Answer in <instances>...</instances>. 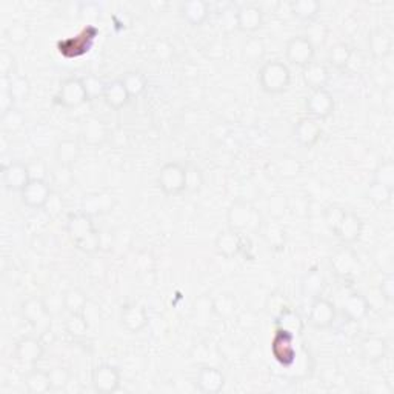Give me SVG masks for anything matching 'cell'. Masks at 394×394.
Returning <instances> with one entry per match:
<instances>
[{"instance_id":"cell-16","label":"cell","mask_w":394,"mask_h":394,"mask_svg":"<svg viewBox=\"0 0 394 394\" xmlns=\"http://www.w3.org/2000/svg\"><path fill=\"white\" fill-rule=\"evenodd\" d=\"M119 322L125 331L131 334H137L145 330L149 324V316L144 305L140 304H125L119 313Z\"/></svg>"},{"instance_id":"cell-5","label":"cell","mask_w":394,"mask_h":394,"mask_svg":"<svg viewBox=\"0 0 394 394\" xmlns=\"http://www.w3.org/2000/svg\"><path fill=\"white\" fill-rule=\"evenodd\" d=\"M157 186L168 197L186 191V167L179 162H167L157 175Z\"/></svg>"},{"instance_id":"cell-32","label":"cell","mask_w":394,"mask_h":394,"mask_svg":"<svg viewBox=\"0 0 394 394\" xmlns=\"http://www.w3.org/2000/svg\"><path fill=\"white\" fill-rule=\"evenodd\" d=\"M82 148L81 144L74 139H62L56 144V161L59 165L73 168L81 159Z\"/></svg>"},{"instance_id":"cell-13","label":"cell","mask_w":394,"mask_h":394,"mask_svg":"<svg viewBox=\"0 0 394 394\" xmlns=\"http://www.w3.org/2000/svg\"><path fill=\"white\" fill-rule=\"evenodd\" d=\"M316 48L305 36L291 37L285 46V57L291 65L304 68L314 60Z\"/></svg>"},{"instance_id":"cell-31","label":"cell","mask_w":394,"mask_h":394,"mask_svg":"<svg viewBox=\"0 0 394 394\" xmlns=\"http://www.w3.org/2000/svg\"><path fill=\"white\" fill-rule=\"evenodd\" d=\"M368 50L376 60H383L393 51L391 36L381 28H377L368 34Z\"/></svg>"},{"instance_id":"cell-55","label":"cell","mask_w":394,"mask_h":394,"mask_svg":"<svg viewBox=\"0 0 394 394\" xmlns=\"http://www.w3.org/2000/svg\"><path fill=\"white\" fill-rule=\"evenodd\" d=\"M205 184V177L201 168L186 167V191L197 193L201 191Z\"/></svg>"},{"instance_id":"cell-14","label":"cell","mask_w":394,"mask_h":394,"mask_svg":"<svg viewBox=\"0 0 394 394\" xmlns=\"http://www.w3.org/2000/svg\"><path fill=\"white\" fill-rule=\"evenodd\" d=\"M337 318L336 305L325 297L314 299L308 313V324L316 330H328L334 325Z\"/></svg>"},{"instance_id":"cell-42","label":"cell","mask_w":394,"mask_h":394,"mask_svg":"<svg viewBox=\"0 0 394 394\" xmlns=\"http://www.w3.org/2000/svg\"><path fill=\"white\" fill-rule=\"evenodd\" d=\"M25 114L18 108H13L10 111L0 114V127H2L4 134H15L22 131V128L25 127Z\"/></svg>"},{"instance_id":"cell-18","label":"cell","mask_w":394,"mask_h":394,"mask_svg":"<svg viewBox=\"0 0 394 394\" xmlns=\"http://www.w3.org/2000/svg\"><path fill=\"white\" fill-rule=\"evenodd\" d=\"M245 243H247L245 234L228 228V230L220 231L216 236L215 247L220 256H224L225 259H233L236 256H239L242 251L245 250Z\"/></svg>"},{"instance_id":"cell-46","label":"cell","mask_w":394,"mask_h":394,"mask_svg":"<svg viewBox=\"0 0 394 394\" xmlns=\"http://www.w3.org/2000/svg\"><path fill=\"white\" fill-rule=\"evenodd\" d=\"M288 208H290V199L285 194L274 193V194L268 197L266 210H268V215H270L271 219L280 220L290 211Z\"/></svg>"},{"instance_id":"cell-7","label":"cell","mask_w":394,"mask_h":394,"mask_svg":"<svg viewBox=\"0 0 394 394\" xmlns=\"http://www.w3.org/2000/svg\"><path fill=\"white\" fill-rule=\"evenodd\" d=\"M56 102L67 109H76L90 102L82 77H68L60 83L56 94Z\"/></svg>"},{"instance_id":"cell-40","label":"cell","mask_w":394,"mask_h":394,"mask_svg":"<svg viewBox=\"0 0 394 394\" xmlns=\"http://www.w3.org/2000/svg\"><path fill=\"white\" fill-rule=\"evenodd\" d=\"M90 319L86 318L85 313H69L65 320L67 333L74 339H81L86 336V333L90 331Z\"/></svg>"},{"instance_id":"cell-48","label":"cell","mask_w":394,"mask_h":394,"mask_svg":"<svg viewBox=\"0 0 394 394\" xmlns=\"http://www.w3.org/2000/svg\"><path fill=\"white\" fill-rule=\"evenodd\" d=\"M376 182H379L385 186L394 188V162L387 159L377 163L374 168V179Z\"/></svg>"},{"instance_id":"cell-33","label":"cell","mask_w":394,"mask_h":394,"mask_svg":"<svg viewBox=\"0 0 394 394\" xmlns=\"http://www.w3.org/2000/svg\"><path fill=\"white\" fill-rule=\"evenodd\" d=\"M130 94L125 88L123 82L121 81H113V82H108L105 86V93H104V100L107 102V105L109 108L116 109V111H119L125 105L130 102Z\"/></svg>"},{"instance_id":"cell-6","label":"cell","mask_w":394,"mask_h":394,"mask_svg":"<svg viewBox=\"0 0 394 394\" xmlns=\"http://www.w3.org/2000/svg\"><path fill=\"white\" fill-rule=\"evenodd\" d=\"M20 314L23 320L41 334H45L50 331L53 314L48 310V306H46L45 299L37 296L28 297L27 301H23L20 305Z\"/></svg>"},{"instance_id":"cell-36","label":"cell","mask_w":394,"mask_h":394,"mask_svg":"<svg viewBox=\"0 0 394 394\" xmlns=\"http://www.w3.org/2000/svg\"><path fill=\"white\" fill-rule=\"evenodd\" d=\"M211 306L216 318L222 320L231 319L236 310H238V299H236L233 293L224 291V293L217 294L215 299H211Z\"/></svg>"},{"instance_id":"cell-25","label":"cell","mask_w":394,"mask_h":394,"mask_svg":"<svg viewBox=\"0 0 394 394\" xmlns=\"http://www.w3.org/2000/svg\"><path fill=\"white\" fill-rule=\"evenodd\" d=\"M81 136L86 145L90 147H100L105 144L108 139V127L107 123L99 119L96 116H90L82 122Z\"/></svg>"},{"instance_id":"cell-43","label":"cell","mask_w":394,"mask_h":394,"mask_svg":"<svg viewBox=\"0 0 394 394\" xmlns=\"http://www.w3.org/2000/svg\"><path fill=\"white\" fill-rule=\"evenodd\" d=\"M123 82L125 88H127L130 97H139L147 90V77L140 73V71H128L121 79Z\"/></svg>"},{"instance_id":"cell-9","label":"cell","mask_w":394,"mask_h":394,"mask_svg":"<svg viewBox=\"0 0 394 394\" xmlns=\"http://www.w3.org/2000/svg\"><path fill=\"white\" fill-rule=\"evenodd\" d=\"M271 353L279 365L290 368L296 364L297 350H296V337L285 331L276 330L271 341Z\"/></svg>"},{"instance_id":"cell-45","label":"cell","mask_w":394,"mask_h":394,"mask_svg":"<svg viewBox=\"0 0 394 394\" xmlns=\"http://www.w3.org/2000/svg\"><path fill=\"white\" fill-rule=\"evenodd\" d=\"M5 36H6V41L10 43L15 46H22L29 41L31 29L25 22H13L11 25L6 27Z\"/></svg>"},{"instance_id":"cell-50","label":"cell","mask_w":394,"mask_h":394,"mask_svg":"<svg viewBox=\"0 0 394 394\" xmlns=\"http://www.w3.org/2000/svg\"><path fill=\"white\" fill-rule=\"evenodd\" d=\"M48 373H50V379H51V388L56 391H62V390L65 391L69 382L73 381L69 369L65 367H54L50 369Z\"/></svg>"},{"instance_id":"cell-23","label":"cell","mask_w":394,"mask_h":394,"mask_svg":"<svg viewBox=\"0 0 394 394\" xmlns=\"http://www.w3.org/2000/svg\"><path fill=\"white\" fill-rule=\"evenodd\" d=\"M265 15L257 5L243 4L238 6V29L242 33L253 34L264 27Z\"/></svg>"},{"instance_id":"cell-34","label":"cell","mask_w":394,"mask_h":394,"mask_svg":"<svg viewBox=\"0 0 394 394\" xmlns=\"http://www.w3.org/2000/svg\"><path fill=\"white\" fill-rule=\"evenodd\" d=\"M290 14L297 20L311 23L318 19L320 13V4L318 0H293L290 2Z\"/></svg>"},{"instance_id":"cell-54","label":"cell","mask_w":394,"mask_h":394,"mask_svg":"<svg viewBox=\"0 0 394 394\" xmlns=\"http://www.w3.org/2000/svg\"><path fill=\"white\" fill-rule=\"evenodd\" d=\"M82 81H83V85H85L86 93H88L90 100L99 99V97H104V93H105L107 83H105L104 81H102V79L90 74V76L82 77Z\"/></svg>"},{"instance_id":"cell-52","label":"cell","mask_w":394,"mask_h":394,"mask_svg":"<svg viewBox=\"0 0 394 394\" xmlns=\"http://www.w3.org/2000/svg\"><path fill=\"white\" fill-rule=\"evenodd\" d=\"M51 179H53V184L57 185L59 188H69L74 182V172L73 168L71 167H64V165H59L54 168L51 172Z\"/></svg>"},{"instance_id":"cell-8","label":"cell","mask_w":394,"mask_h":394,"mask_svg":"<svg viewBox=\"0 0 394 394\" xmlns=\"http://www.w3.org/2000/svg\"><path fill=\"white\" fill-rule=\"evenodd\" d=\"M122 376L119 368L111 364L96 365L91 373V385L99 394H113L121 388Z\"/></svg>"},{"instance_id":"cell-4","label":"cell","mask_w":394,"mask_h":394,"mask_svg":"<svg viewBox=\"0 0 394 394\" xmlns=\"http://www.w3.org/2000/svg\"><path fill=\"white\" fill-rule=\"evenodd\" d=\"M330 268L336 278L345 282H353L359 278L362 264L356 251L350 245L339 247L330 257Z\"/></svg>"},{"instance_id":"cell-53","label":"cell","mask_w":394,"mask_h":394,"mask_svg":"<svg viewBox=\"0 0 394 394\" xmlns=\"http://www.w3.org/2000/svg\"><path fill=\"white\" fill-rule=\"evenodd\" d=\"M345 212H346V210L344 207H341V205H336V203L328 205V207L324 210V220L331 233H334L337 230L339 224H341L342 217L345 216Z\"/></svg>"},{"instance_id":"cell-44","label":"cell","mask_w":394,"mask_h":394,"mask_svg":"<svg viewBox=\"0 0 394 394\" xmlns=\"http://www.w3.org/2000/svg\"><path fill=\"white\" fill-rule=\"evenodd\" d=\"M276 170H278L279 176L283 179H296L302 172V163L294 156L283 154L276 162Z\"/></svg>"},{"instance_id":"cell-24","label":"cell","mask_w":394,"mask_h":394,"mask_svg":"<svg viewBox=\"0 0 394 394\" xmlns=\"http://www.w3.org/2000/svg\"><path fill=\"white\" fill-rule=\"evenodd\" d=\"M359 351L362 360H365L367 364H377L387 358L388 342L382 336H365L360 341Z\"/></svg>"},{"instance_id":"cell-37","label":"cell","mask_w":394,"mask_h":394,"mask_svg":"<svg viewBox=\"0 0 394 394\" xmlns=\"http://www.w3.org/2000/svg\"><path fill=\"white\" fill-rule=\"evenodd\" d=\"M242 59L250 65H256L265 59L266 46L261 37H248L242 45Z\"/></svg>"},{"instance_id":"cell-28","label":"cell","mask_w":394,"mask_h":394,"mask_svg":"<svg viewBox=\"0 0 394 394\" xmlns=\"http://www.w3.org/2000/svg\"><path fill=\"white\" fill-rule=\"evenodd\" d=\"M327 287V280L324 273L320 271L319 266H313L308 271L304 274V278L301 280V293L305 299H314L320 297L324 294V290Z\"/></svg>"},{"instance_id":"cell-15","label":"cell","mask_w":394,"mask_h":394,"mask_svg":"<svg viewBox=\"0 0 394 394\" xmlns=\"http://www.w3.org/2000/svg\"><path fill=\"white\" fill-rule=\"evenodd\" d=\"M45 345L41 337L25 336L14 346V359L22 365H36L42 360Z\"/></svg>"},{"instance_id":"cell-2","label":"cell","mask_w":394,"mask_h":394,"mask_svg":"<svg viewBox=\"0 0 394 394\" xmlns=\"http://www.w3.org/2000/svg\"><path fill=\"white\" fill-rule=\"evenodd\" d=\"M264 217L253 203L243 199L234 201L226 210V225L230 230L239 233L259 234Z\"/></svg>"},{"instance_id":"cell-47","label":"cell","mask_w":394,"mask_h":394,"mask_svg":"<svg viewBox=\"0 0 394 394\" xmlns=\"http://www.w3.org/2000/svg\"><path fill=\"white\" fill-rule=\"evenodd\" d=\"M10 91L14 96L15 102L28 100L31 96V83L25 76H13L10 79Z\"/></svg>"},{"instance_id":"cell-22","label":"cell","mask_w":394,"mask_h":394,"mask_svg":"<svg viewBox=\"0 0 394 394\" xmlns=\"http://www.w3.org/2000/svg\"><path fill=\"white\" fill-rule=\"evenodd\" d=\"M226 377L222 373V369L217 367L205 365L202 367L196 376V385L199 391L205 394H217L225 388Z\"/></svg>"},{"instance_id":"cell-61","label":"cell","mask_w":394,"mask_h":394,"mask_svg":"<svg viewBox=\"0 0 394 394\" xmlns=\"http://www.w3.org/2000/svg\"><path fill=\"white\" fill-rule=\"evenodd\" d=\"M46 306H48V310L51 311V314L60 313L62 310H65L64 306V294H51L48 299H45Z\"/></svg>"},{"instance_id":"cell-19","label":"cell","mask_w":394,"mask_h":394,"mask_svg":"<svg viewBox=\"0 0 394 394\" xmlns=\"http://www.w3.org/2000/svg\"><path fill=\"white\" fill-rule=\"evenodd\" d=\"M362 233H364V220L358 212L346 210L345 216L333 234L342 242V245H353L360 239Z\"/></svg>"},{"instance_id":"cell-12","label":"cell","mask_w":394,"mask_h":394,"mask_svg":"<svg viewBox=\"0 0 394 394\" xmlns=\"http://www.w3.org/2000/svg\"><path fill=\"white\" fill-rule=\"evenodd\" d=\"M117 205V199L109 191H93L85 194L81 201V211L91 217L109 215Z\"/></svg>"},{"instance_id":"cell-1","label":"cell","mask_w":394,"mask_h":394,"mask_svg":"<svg viewBox=\"0 0 394 394\" xmlns=\"http://www.w3.org/2000/svg\"><path fill=\"white\" fill-rule=\"evenodd\" d=\"M67 233L73 245L85 254H94L102 248V234L94 225L91 216L82 211L69 212L67 217Z\"/></svg>"},{"instance_id":"cell-39","label":"cell","mask_w":394,"mask_h":394,"mask_svg":"<svg viewBox=\"0 0 394 394\" xmlns=\"http://www.w3.org/2000/svg\"><path fill=\"white\" fill-rule=\"evenodd\" d=\"M353 57V48L345 42H337L328 53V62L330 65H333L336 69H345L350 65Z\"/></svg>"},{"instance_id":"cell-21","label":"cell","mask_w":394,"mask_h":394,"mask_svg":"<svg viewBox=\"0 0 394 394\" xmlns=\"http://www.w3.org/2000/svg\"><path fill=\"white\" fill-rule=\"evenodd\" d=\"M53 190L48 184V180H36L31 179L25 190L20 193L22 203L27 205L28 208L41 210L45 207L46 201L51 196Z\"/></svg>"},{"instance_id":"cell-27","label":"cell","mask_w":394,"mask_h":394,"mask_svg":"<svg viewBox=\"0 0 394 394\" xmlns=\"http://www.w3.org/2000/svg\"><path fill=\"white\" fill-rule=\"evenodd\" d=\"M259 234L262 236L266 245L274 251H280L287 245V230L285 226L280 224V220H276L271 217L270 220H264Z\"/></svg>"},{"instance_id":"cell-41","label":"cell","mask_w":394,"mask_h":394,"mask_svg":"<svg viewBox=\"0 0 394 394\" xmlns=\"http://www.w3.org/2000/svg\"><path fill=\"white\" fill-rule=\"evenodd\" d=\"M393 194H394V188L385 186L379 182H376V180H373L372 184H368L365 190L367 199L373 205H376V207H385V205H388L393 199Z\"/></svg>"},{"instance_id":"cell-29","label":"cell","mask_w":394,"mask_h":394,"mask_svg":"<svg viewBox=\"0 0 394 394\" xmlns=\"http://www.w3.org/2000/svg\"><path fill=\"white\" fill-rule=\"evenodd\" d=\"M180 18H182L188 25L201 27L208 19L210 6L203 0H188V2L180 4L179 6Z\"/></svg>"},{"instance_id":"cell-35","label":"cell","mask_w":394,"mask_h":394,"mask_svg":"<svg viewBox=\"0 0 394 394\" xmlns=\"http://www.w3.org/2000/svg\"><path fill=\"white\" fill-rule=\"evenodd\" d=\"M23 383H25V388L29 394H45L53 390L50 373L41 368H34L28 372L23 377Z\"/></svg>"},{"instance_id":"cell-17","label":"cell","mask_w":394,"mask_h":394,"mask_svg":"<svg viewBox=\"0 0 394 394\" xmlns=\"http://www.w3.org/2000/svg\"><path fill=\"white\" fill-rule=\"evenodd\" d=\"M31 176L28 165L23 162H11L2 167V182L8 191L22 193L29 184Z\"/></svg>"},{"instance_id":"cell-57","label":"cell","mask_w":394,"mask_h":394,"mask_svg":"<svg viewBox=\"0 0 394 394\" xmlns=\"http://www.w3.org/2000/svg\"><path fill=\"white\" fill-rule=\"evenodd\" d=\"M65 208V202L62 199L60 193L57 191H53L51 196L48 197V201H46L43 210L46 211V215L51 216V217H57L62 215V211Z\"/></svg>"},{"instance_id":"cell-58","label":"cell","mask_w":394,"mask_h":394,"mask_svg":"<svg viewBox=\"0 0 394 394\" xmlns=\"http://www.w3.org/2000/svg\"><path fill=\"white\" fill-rule=\"evenodd\" d=\"M15 73V56L8 50L0 51V76L13 77Z\"/></svg>"},{"instance_id":"cell-59","label":"cell","mask_w":394,"mask_h":394,"mask_svg":"<svg viewBox=\"0 0 394 394\" xmlns=\"http://www.w3.org/2000/svg\"><path fill=\"white\" fill-rule=\"evenodd\" d=\"M54 133L48 127H36L31 134V140L36 147H48L51 144V139Z\"/></svg>"},{"instance_id":"cell-51","label":"cell","mask_w":394,"mask_h":394,"mask_svg":"<svg viewBox=\"0 0 394 394\" xmlns=\"http://www.w3.org/2000/svg\"><path fill=\"white\" fill-rule=\"evenodd\" d=\"M305 37L308 39V41L314 45V48H316L318 45H322L328 37V27L327 23L324 22H311L308 23V28H306V34Z\"/></svg>"},{"instance_id":"cell-62","label":"cell","mask_w":394,"mask_h":394,"mask_svg":"<svg viewBox=\"0 0 394 394\" xmlns=\"http://www.w3.org/2000/svg\"><path fill=\"white\" fill-rule=\"evenodd\" d=\"M301 202H302V199H297V208L301 207ZM302 208H304V215H308V202H305ZM288 210H291V212H293V215H297V212H299V216H301V211L296 210L294 207H290Z\"/></svg>"},{"instance_id":"cell-30","label":"cell","mask_w":394,"mask_h":394,"mask_svg":"<svg viewBox=\"0 0 394 394\" xmlns=\"http://www.w3.org/2000/svg\"><path fill=\"white\" fill-rule=\"evenodd\" d=\"M302 81L311 91L327 88L330 82V69L325 64L313 60L311 64L302 68Z\"/></svg>"},{"instance_id":"cell-11","label":"cell","mask_w":394,"mask_h":394,"mask_svg":"<svg viewBox=\"0 0 394 394\" xmlns=\"http://www.w3.org/2000/svg\"><path fill=\"white\" fill-rule=\"evenodd\" d=\"M322 134H324V128H322L320 121L310 116L301 117L293 127V139L296 140V144L306 149L316 145L322 139Z\"/></svg>"},{"instance_id":"cell-20","label":"cell","mask_w":394,"mask_h":394,"mask_svg":"<svg viewBox=\"0 0 394 394\" xmlns=\"http://www.w3.org/2000/svg\"><path fill=\"white\" fill-rule=\"evenodd\" d=\"M341 311L346 320L360 322L368 316L369 302L359 291H350V293H346L342 299Z\"/></svg>"},{"instance_id":"cell-26","label":"cell","mask_w":394,"mask_h":394,"mask_svg":"<svg viewBox=\"0 0 394 394\" xmlns=\"http://www.w3.org/2000/svg\"><path fill=\"white\" fill-rule=\"evenodd\" d=\"M274 327H276V330L285 331V333L297 337V336H301L304 333L305 322H304L301 314H299L296 310L291 308V306L285 305L274 316Z\"/></svg>"},{"instance_id":"cell-49","label":"cell","mask_w":394,"mask_h":394,"mask_svg":"<svg viewBox=\"0 0 394 394\" xmlns=\"http://www.w3.org/2000/svg\"><path fill=\"white\" fill-rule=\"evenodd\" d=\"M217 19L224 33H233L234 29H238V8L225 6L222 11H219Z\"/></svg>"},{"instance_id":"cell-56","label":"cell","mask_w":394,"mask_h":394,"mask_svg":"<svg viewBox=\"0 0 394 394\" xmlns=\"http://www.w3.org/2000/svg\"><path fill=\"white\" fill-rule=\"evenodd\" d=\"M28 165V171H29V176L31 179H36V180H46L50 176V168L48 165L43 159H33L31 162L27 163Z\"/></svg>"},{"instance_id":"cell-3","label":"cell","mask_w":394,"mask_h":394,"mask_svg":"<svg viewBox=\"0 0 394 394\" xmlns=\"http://www.w3.org/2000/svg\"><path fill=\"white\" fill-rule=\"evenodd\" d=\"M259 85L266 94H282L288 91L291 85L290 67L279 59L268 60L259 69Z\"/></svg>"},{"instance_id":"cell-60","label":"cell","mask_w":394,"mask_h":394,"mask_svg":"<svg viewBox=\"0 0 394 394\" xmlns=\"http://www.w3.org/2000/svg\"><path fill=\"white\" fill-rule=\"evenodd\" d=\"M379 291L382 297L385 299V302L391 304L394 301V276L393 273H387L381 280Z\"/></svg>"},{"instance_id":"cell-10","label":"cell","mask_w":394,"mask_h":394,"mask_svg":"<svg viewBox=\"0 0 394 394\" xmlns=\"http://www.w3.org/2000/svg\"><path fill=\"white\" fill-rule=\"evenodd\" d=\"M336 108V100L327 88L314 90L308 97L305 99V109L310 117L318 121H325L333 116Z\"/></svg>"},{"instance_id":"cell-38","label":"cell","mask_w":394,"mask_h":394,"mask_svg":"<svg viewBox=\"0 0 394 394\" xmlns=\"http://www.w3.org/2000/svg\"><path fill=\"white\" fill-rule=\"evenodd\" d=\"M64 294V306L65 311L69 313H83L90 301L88 296L81 288H68Z\"/></svg>"}]
</instances>
